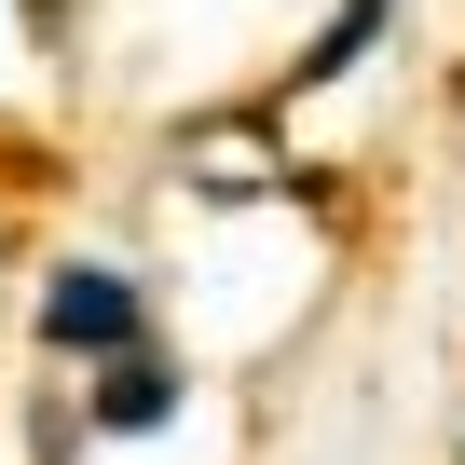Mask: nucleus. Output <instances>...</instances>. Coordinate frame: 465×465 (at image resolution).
Instances as JSON below:
<instances>
[{
    "mask_svg": "<svg viewBox=\"0 0 465 465\" xmlns=\"http://www.w3.org/2000/svg\"><path fill=\"white\" fill-rule=\"evenodd\" d=\"M42 342H55V356H96V370H110V356H137V342H151V302H137V274H96V261H69V274L42 288Z\"/></svg>",
    "mask_w": 465,
    "mask_h": 465,
    "instance_id": "1",
    "label": "nucleus"
},
{
    "mask_svg": "<svg viewBox=\"0 0 465 465\" xmlns=\"http://www.w3.org/2000/svg\"><path fill=\"white\" fill-rule=\"evenodd\" d=\"M164 411H178V370H164V342H137V356H110V370H96V424H110V438H151Z\"/></svg>",
    "mask_w": 465,
    "mask_h": 465,
    "instance_id": "2",
    "label": "nucleus"
},
{
    "mask_svg": "<svg viewBox=\"0 0 465 465\" xmlns=\"http://www.w3.org/2000/svg\"><path fill=\"white\" fill-rule=\"evenodd\" d=\"M383 15H397V0H342V15H329V28L302 42V83H342V69H356V55L383 42Z\"/></svg>",
    "mask_w": 465,
    "mask_h": 465,
    "instance_id": "3",
    "label": "nucleus"
}]
</instances>
